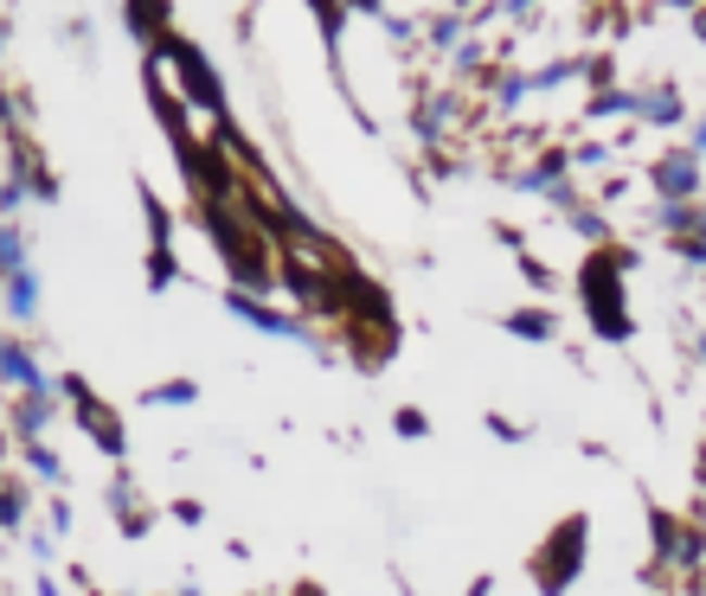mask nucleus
Segmentation results:
<instances>
[{"label": "nucleus", "instance_id": "20e7f679", "mask_svg": "<svg viewBox=\"0 0 706 596\" xmlns=\"http://www.w3.org/2000/svg\"><path fill=\"white\" fill-rule=\"evenodd\" d=\"M507 333H520V340H553L559 321H553V308H520V315H507Z\"/></svg>", "mask_w": 706, "mask_h": 596}, {"label": "nucleus", "instance_id": "f257e3e1", "mask_svg": "<svg viewBox=\"0 0 706 596\" xmlns=\"http://www.w3.org/2000/svg\"><path fill=\"white\" fill-rule=\"evenodd\" d=\"M578 551H584V520H565L559 538H546V545H540V558H533V584H540L546 596L571 591V578L584 571V558H578Z\"/></svg>", "mask_w": 706, "mask_h": 596}, {"label": "nucleus", "instance_id": "39448f33", "mask_svg": "<svg viewBox=\"0 0 706 596\" xmlns=\"http://www.w3.org/2000/svg\"><path fill=\"white\" fill-rule=\"evenodd\" d=\"M694 33L706 39V7H694Z\"/></svg>", "mask_w": 706, "mask_h": 596}, {"label": "nucleus", "instance_id": "7ed1b4c3", "mask_svg": "<svg viewBox=\"0 0 706 596\" xmlns=\"http://www.w3.org/2000/svg\"><path fill=\"white\" fill-rule=\"evenodd\" d=\"M635 116L655 123V129H675V123H688V103L675 90H648V97H635Z\"/></svg>", "mask_w": 706, "mask_h": 596}, {"label": "nucleus", "instance_id": "f03ea898", "mask_svg": "<svg viewBox=\"0 0 706 596\" xmlns=\"http://www.w3.org/2000/svg\"><path fill=\"white\" fill-rule=\"evenodd\" d=\"M648 180H655V199H701L706 161L694 154V148H668V154H655Z\"/></svg>", "mask_w": 706, "mask_h": 596}]
</instances>
